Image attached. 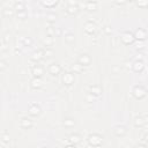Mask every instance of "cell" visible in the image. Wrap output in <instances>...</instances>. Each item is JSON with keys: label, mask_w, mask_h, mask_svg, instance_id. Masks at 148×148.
Wrapping results in <instances>:
<instances>
[{"label": "cell", "mask_w": 148, "mask_h": 148, "mask_svg": "<svg viewBox=\"0 0 148 148\" xmlns=\"http://www.w3.org/2000/svg\"><path fill=\"white\" fill-rule=\"evenodd\" d=\"M43 148H47V147H43Z\"/></svg>", "instance_id": "cell-39"}, {"label": "cell", "mask_w": 148, "mask_h": 148, "mask_svg": "<svg viewBox=\"0 0 148 148\" xmlns=\"http://www.w3.org/2000/svg\"><path fill=\"white\" fill-rule=\"evenodd\" d=\"M42 5L47 8H53L58 5V1H42Z\"/></svg>", "instance_id": "cell-25"}, {"label": "cell", "mask_w": 148, "mask_h": 148, "mask_svg": "<svg viewBox=\"0 0 148 148\" xmlns=\"http://www.w3.org/2000/svg\"><path fill=\"white\" fill-rule=\"evenodd\" d=\"M32 61L35 62H39L42 59H44V50L43 49H39L37 51H35L32 54H31V58H30Z\"/></svg>", "instance_id": "cell-12"}, {"label": "cell", "mask_w": 148, "mask_h": 148, "mask_svg": "<svg viewBox=\"0 0 148 148\" xmlns=\"http://www.w3.org/2000/svg\"><path fill=\"white\" fill-rule=\"evenodd\" d=\"M72 71L74 72V74H75V73H81V72L83 71V67H82L81 65H79V64H75V65L72 66Z\"/></svg>", "instance_id": "cell-27"}, {"label": "cell", "mask_w": 148, "mask_h": 148, "mask_svg": "<svg viewBox=\"0 0 148 148\" xmlns=\"http://www.w3.org/2000/svg\"><path fill=\"white\" fill-rule=\"evenodd\" d=\"M31 74L34 75V77H39L42 79L43 74H44V67H42L40 65H35L31 68Z\"/></svg>", "instance_id": "cell-11"}, {"label": "cell", "mask_w": 148, "mask_h": 148, "mask_svg": "<svg viewBox=\"0 0 148 148\" xmlns=\"http://www.w3.org/2000/svg\"><path fill=\"white\" fill-rule=\"evenodd\" d=\"M86 9L89 12H95L97 9V2L96 1H88L86 2Z\"/></svg>", "instance_id": "cell-20"}, {"label": "cell", "mask_w": 148, "mask_h": 148, "mask_svg": "<svg viewBox=\"0 0 148 148\" xmlns=\"http://www.w3.org/2000/svg\"><path fill=\"white\" fill-rule=\"evenodd\" d=\"M104 31H105L106 34H110V32H111V30L109 29V27H105V29H104Z\"/></svg>", "instance_id": "cell-36"}, {"label": "cell", "mask_w": 148, "mask_h": 148, "mask_svg": "<svg viewBox=\"0 0 148 148\" xmlns=\"http://www.w3.org/2000/svg\"><path fill=\"white\" fill-rule=\"evenodd\" d=\"M46 18H47V21H49L50 23H53V22H56V20H57V14L50 13V14H47Z\"/></svg>", "instance_id": "cell-28"}, {"label": "cell", "mask_w": 148, "mask_h": 148, "mask_svg": "<svg viewBox=\"0 0 148 148\" xmlns=\"http://www.w3.org/2000/svg\"><path fill=\"white\" fill-rule=\"evenodd\" d=\"M136 5H138V6H141V7H146V6L148 5V2H147V1H145V2H141V1H136Z\"/></svg>", "instance_id": "cell-35"}, {"label": "cell", "mask_w": 148, "mask_h": 148, "mask_svg": "<svg viewBox=\"0 0 148 148\" xmlns=\"http://www.w3.org/2000/svg\"><path fill=\"white\" fill-rule=\"evenodd\" d=\"M46 34H47V36L53 37V36L56 35V28H53L52 25H51V27H49V28L46 29Z\"/></svg>", "instance_id": "cell-30"}, {"label": "cell", "mask_w": 148, "mask_h": 148, "mask_svg": "<svg viewBox=\"0 0 148 148\" xmlns=\"http://www.w3.org/2000/svg\"><path fill=\"white\" fill-rule=\"evenodd\" d=\"M79 6H77V2L76 1H69L68 3H67V7H66V9H65V12L68 14V15H71V16H74V15H76L77 13H79Z\"/></svg>", "instance_id": "cell-3"}, {"label": "cell", "mask_w": 148, "mask_h": 148, "mask_svg": "<svg viewBox=\"0 0 148 148\" xmlns=\"http://www.w3.org/2000/svg\"><path fill=\"white\" fill-rule=\"evenodd\" d=\"M116 3H117V5H125L126 2H124V1H121V2H116Z\"/></svg>", "instance_id": "cell-38"}, {"label": "cell", "mask_w": 148, "mask_h": 148, "mask_svg": "<svg viewBox=\"0 0 148 148\" xmlns=\"http://www.w3.org/2000/svg\"><path fill=\"white\" fill-rule=\"evenodd\" d=\"M120 40L125 44V45H130L134 42V37H133V34H131L130 31H125L121 34L120 36Z\"/></svg>", "instance_id": "cell-8"}, {"label": "cell", "mask_w": 148, "mask_h": 148, "mask_svg": "<svg viewBox=\"0 0 148 148\" xmlns=\"http://www.w3.org/2000/svg\"><path fill=\"white\" fill-rule=\"evenodd\" d=\"M9 140H10L9 134H7V133H6V134H3V135H2V141H3V142H9Z\"/></svg>", "instance_id": "cell-34"}, {"label": "cell", "mask_w": 148, "mask_h": 148, "mask_svg": "<svg viewBox=\"0 0 148 148\" xmlns=\"http://www.w3.org/2000/svg\"><path fill=\"white\" fill-rule=\"evenodd\" d=\"M77 64L81 65L82 67H87V66H89L91 64V57L89 54H87V53H82L77 58Z\"/></svg>", "instance_id": "cell-4"}, {"label": "cell", "mask_w": 148, "mask_h": 148, "mask_svg": "<svg viewBox=\"0 0 148 148\" xmlns=\"http://www.w3.org/2000/svg\"><path fill=\"white\" fill-rule=\"evenodd\" d=\"M68 141L71 142V145H75L76 146L77 143L81 142V135L77 134V133H73V134H71L68 136Z\"/></svg>", "instance_id": "cell-16"}, {"label": "cell", "mask_w": 148, "mask_h": 148, "mask_svg": "<svg viewBox=\"0 0 148 148\" xmlns=\"http://www.w3.org/2000/svg\"><path fill=\"white\" fill-rule=\"evenodd\" d=\"M0 27H1V22H0Z\"/></svg>", "instance_id": "cell-40"}, {"label": "cell", "mask_w": 148, "mask_h": 148, "mask_svg": "<svg viewBox=\"0 0 148 148\" xmlns=\"http://www.w3.org/2000/svg\"><path fill=\"white\" fill-rule=\"evenodd\" d=\"M146 123H147V118L146 117H136L135 118V120H134V126L135 127H142V126H145L146 125Z\"/></svg>", "instance_id": "cell-19"}, {"label": "cell", "mask_w": 148, "mask_h": 148, "mask_svg": "<svg viewBox=\"0 0 148 148\" xmlns=\"http://www.w3.org/2000/svg\"><path fill=\"white\" fill-rule=\"evenodd\" d=\"M34 126V123L30 118L28 117H22L20 119V127L23 128V130H30L31 127Z\"/></svg>", "instance_id": "cell-9"}, {"label": "cell", "mask_w": 148, "mask_h": 148, "mask_svg": "<svg viewBox=\"0 0 148 148\" xmlns=\"http://www.w3.org/2000/svg\"><path fill=\"white\" fill-rule=\"evenodd\" d=\"M28 113L30 117H38L42 113V109L37 103H32L28 109Z\"/></svg>", "instance_id": "cell-5"}, {"label": "cell", "mask_w": 148, "mask_h": 148, "mask_svg": "<svg viewBox=\"0 0 148 148\" xmlns=\"http://www.w3.org/2000/svg\"><path fill=\"white\" fill-rule=\"evenodd\" d=\"M47 72H49V74H51L52 76H57L58 74H60L61 67H60V65H59L58 62H52L51 65H49Z\"/></svg>", "instance_id": "cell-7"}, {"label": "cell", "mask_w": 148, "mask_h": 148, "mask_svg": "<svg viewBox=\"0 0 148 148\" xmlns=\"http://www.w3.org/2000/svg\"><path fill=\"white\" fill-rule=\"evenodd\" d=\"M43 44H44L46 47H50V46H52V44H53V37H51V36H47V37H45V38L43 39Z\"/></svg>", "instance_id": "cell-23"}, {"label": "cell", "mask_w": 148, "mask_h": 148, "mask_svg": "<svg viewBox=\"0 0 148 148\" xmlns=\"http://www.w3.org/2000/svg\"><path fill=\"white\" fill-rule=\"evenodd\" d=\"M134 39H139V40H145L147 37V31L142 28H139L138 30H135V32L133 34Z\"/></svg>", "instance_id": "cell-13"}, {"label": "cell", "mask_w": 148, "mask_h": 148, "mask_svg": "<svg viewBox=\"0 0 148 148\" xmlns=\"http://www.w3.org/2000/svg\"><path fill=\"white\" fill-rule=\"evenodd\" d=\"M53 56V50L50 49V47H46L44 49V58H50Z\"/></svg>", "instance_id": "cell-29"}, {"label": "cell", "mask_w": 148, "mask_h": 148, "mask_svg": "<svg viewBox=\"0 0 148 148\" xmlns=\"http://www.w3.org/2000/svg\"><path fill=\"white\" fill-rule=\"evenodd\" d=\"M30 87L32 89H40L43 87V81L42 79L39 77H34L31 81H30Z\"/></svg>", "instance_id": "cell-15"}, {"label": "cell", "mask_w": 148, "mask_h": 148, "mask_svg": "<svg viewBox=\"0 0 148 148\" xmlns=\"http://www.w3.org/2000/svg\"><path fill=\"white\" fill-rule=\"evenodd\" d=\"M126 133H127V130H126L125 126H120V125H119V126H116L114 130H113V134H114L116 136H118V138L124 136Z\"/></svg>", "instance_id": "cell-14"}, {"label": "cell", "mask_w": 148, "mask_h": 148, "mask_svg": "<svg viewBox=\"0 0 148 148\" xmlns=\"http://www.w3.org/2000/svg\"><path fill=\"white\" fill-rule=\"evenodd\" d=\"M23 43H24V45H25V46H30V45L32 44V39H31V38H29V37H25V38L23 39Z\"/></svg>", "instance_id": "cell-32"}, {"label": "cell", "mask_w": 148, "mask_h": 148, "mask_svg": "<svg viewBox=\"0 0 148 148\" xmlns=\"http://www.w3.org/2000/svg\"><path fill=\"white\" fill-rule=\"evenodd\" d=\"M7 68V64L5 62V61H2V60H0V71L2 72V71H5Z\"/></svg>", "instance_id": "cell-33"}, {"label": "cell", "mask_w": 148, "mask_h": 148, "mask_svg": "<svg viewBox=\"0 0 148 148\" xmlns=\"http://www.w3.org/2000/svg\"><path fill=\"white\" fill-rule=\"evenodd\" d=\"M132 68H133V71H134L135 73H140V72H142V71H143L145 65H143V62H142V61L136 60V61H134V64L132 65Z\"/></svg>", "instance_id": "cell-17"}, {"label": "cell", "mask_w": 148, "mask_h": 148, "mask_svg": "<svg viewBox=\"0 0 148 148\" xmlns=\"http://www.w3.org/2000/svg\"><path fill=\"white\" fill-rule=\"evenodd\" d=\"M146 92H147V90H146V88L143 87V86H141V84H139V86H135L134 88H133V96L135 97V99H142L143 97H146Z\"/></svg>", "instance_id": "cell-2"}, {"label": "cell", "mask_w": 148, "mask_h": 148, "mask_svg": "<svg viewBox=\"0 0 148 148\" xmlns=\"http://www.w3.org/2000/svg\"><path fill=\"white\" fill-rule=\"evenodd\" d=\"M64 125H65V127H68V128L74 127V125H75V120L72 119V118H67V119L64 120Z\"/></svg>", "instance_id": "cell-24"}, {"label": "cell", "mask_w": 148, "mask_h": 148, "mask_svg": "<svg viewBox=\"0 0 148 148\" xmlns=\"http://www.w3.org/2000/svg\"><path fill=\"white\" fill-rule=\"evenodd\" d=\"M61 81H62V83L66 84V86H71V84H73L74 81H75L74 74L71 73V72H66V73H64L62 76H61Z\"/></svg>", "instance_id": "cell-6"}, {"label": "cell", "mask_w": 148, "mask_h": 148, "mask_svg": "<svg viewBox=\"0 0 148 148\" xmlns=\"http://www.w3.org/2000/svg\"><path fill=\"white\" fill-rule=\"evenodd\" d=\"M2 16H5V17H12L13 15H14V9L13 8H5V9H2Z\"/></svg>", "instance_id": "cell-22"}, {"label": "cell", "mask_w": 148, "mask_h": 148, "mask_svg": "<svg viewBox=\"0 0 148 148\" xmlns=\"http://www.w3.org/2000/svg\"><path fill=\"white\" fill-rule=\"evenodd\" d=\"M89 91H90L91 95L98 96V95H101V92H102V88H101L99 86H97V84H92V86H90Z\"/></svg>", "instance_id": "cell-18"}, {"label": "cell", "mask_w": 148, "mask_h": 148, "mask_svg": "<svg viewBox=\"0 0 148 148\" xmlns=\"http://www.w3.org/2000/svg\"><path fill=\"white\" fill-rule=\"evenodd\" d=\"M87 141H88L89 146H91V147H99L103 143V136L99 135L98 133H92V134L88 135Z\"/></svg>", "instance_id": "cell-1"}, {"label": "cell", "mask_w": 148, "mask_h": 148, "mask_svg": "<svg viewBox=\"0 0 148 148\" xmlns=\"http://www.w3.org/2000/svg\"><path fill=\"white\" fill-rule=\"evenodd\" d=\"M74 40H75V37H74V35L73 34H67V35H65V42H67V43H74Z\"/></svg>", "instance_id": "cell-26"}, {"label": "cell", "mask_w": 148, "mask_h": 148, "mask_svg": "<svg viewBox=\"0 0 148 148\" xmlns=\"http://www.w3.org/2000/svg\"><path fill=\"white\" fill-rule=\"evenodd\" d=\"M0 86H1V84H0Z\"/></svg>", "instance_id": "cell-41"}, {"label": "cell", "mask_w": 148, "mask_h": 148, "mask_svg": "<svg viewBox=\"0 0 148 148\" xmlns=\"http://www.w3.org/2000/svg\"><path fill=\"white\" fill-rule=\"evenodd\" d=\"M14 9H16V12H22V10H25V6L22 1H16L15 5H14Z\"/></svg>", "instance_id": "cell-21"}, {"label": "cell", "mask_w": 148, "mask_h": 148, "mask_svg": "<svg viewBox=\"0 0 148 148\" xmlns=\"http://www.w3.org/2000/svg\"><path fill=\"white\" fill-rule=\"evenodd\" d=\"M83 29H84V31H86L88 35H92V34H95V32H96V30H97V25H96L94 22L88 21V22H86V23H84Z\"/></svg>", "instance_id": "cell-10"}, {"label": "cell", "mask_w": 148, "mask_h": 148, "mask_svg": "<svg viewBox=\"0 0 148 148\" xmlns=\"http://www.w3.org/2000/svg\"><path fill=\"white\" fill-rule=\"evenodd\" d=\"M65 148H76V146L75 145H69V146H66Z\"/></svg>", "instance_id": "cell-37"}, {"label": "cell", "mask_w": 148, "mask_h": 148, "mask_svg": "<svg viewBox=\"0 0 148 148\" xmlns=\"http://www.w3.org/2000/svg\"><path fill=\"white\" fill-rule=\"evenodd\" d=\"M17 17H18V18H21V20H24V18H27V12H25V10L18 12V13H17Z\"/></svg>", "instance_id": "cell-31"}]
</instances>
